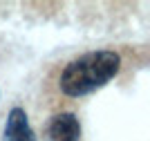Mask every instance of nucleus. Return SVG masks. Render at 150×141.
<instances>
[{"label":"nucleus","instance_id":"7ed1b4c3","mask_svg":"<svg viewBox=\"0 0 150 141\" xmlns=\"http://www.w3.org/2000/svg\"><path fill=\"white\" fill-rule=\"evenodd\" d=\"M2 141H38L36 132L29 123L27 112L20 105H13L7 112L5 130H2Z\"/></svg>","mask_w":150,"mask_h":141},{"label":"nucleus","instance_id":"f257e3e1","mask_svg":"<svg viewBox=\"0 0 150 141\" xmlns=\"http://www.w3.org/2000/svg\"><path fill=\"white\" fill-rule=\"evenodd\" d=\"M121 56L114 49H92L65 63L58 76V90L69 98H81L105 87L121 72Z\"/></svg>","mask_w":150,"mask_h":141},{"label":"nucleus","instance_id":"f03ea898","mask_svg":"<svg viewBox=\"0 0 150 141\" xmlns=\"http://www.w3.org/2000/svg\"><path fill=\"white\" fill-rule=\"evenodd\" d=\"M81 121L74 112H58L52 114L45 125V141H81Z\"/></svg>","mask_w":150,"mask_h":141}]
</instances>
